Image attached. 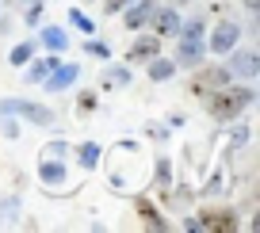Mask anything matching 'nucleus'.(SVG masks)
Segmentation results:
<instances>
[{"label": "nucleus", "instance_id": "f257e3e1", "mask_svg": "<svg viewBox=\"0 0 260 233\" xmlns=\"http://www.w3.org/2000/svg\"><path fill=\"white\" fill-rule=\"evenodd\" d=\"M211 115L218 122H230V119H237V115L245 111V107H252V99H256V92L252 88H230V84H222L218 92H211Z\"/></svg>", "mask_w": 260, "mask_h": 233}, {"label": "nucleus", "instance_id": "f03ea898", "mask_svg": "<svg viewBox=\"0 0 260 233\" xmlns=\"http://www.w3.org/2000/svg\"><path fill=\"white\" fill-rule=\"evenodd\" d=\"M195 77H191V92L195 96H211V92H218L222 84L234 81V73L226 69V65H211V69H203V65H195Z\"/></svg>", "mask_w": 260, "mask_h": 233}, {"label": "nucleus", "instance_id": "7ed1b4c3", "mask_svg": "<svg viewBox=\"0 0 260 233\" xmlns=\"http://www.w3.org/2000/svg\"><path fill=\"white\" fill-rule=\"evenodd\" d=\"M0 111L4 115H23V119L39 122V126H54V111H50V107H39V104H27V99H4Z\"/></svg>", "mask_w": 260, "mask_h": 233}, {"label": "nucleus", "instance_id": "20e7f679", "mask_svg": "<svg viewBox=\"0 0 260 233\" xmlns=\"http://www.w3.org/2000/svg\"><path fill=\"white\" fill-rule=\"evenodd\" d=\"M203 54H207L203 35H180V46H176V57H172V61L195 69V65H203Z\"/></svg>", "mask_w": 260, "mask_h": 233}, {"label": "nucleus", "instance_id": "39448f33", "mask_svg": "<svg viewBox=\"0 0 260 233\" xmlns=\"http://www.w3.org/2000/svg\"><path fill=\"white\" fill-rule=\"evenodd\" d=\"M77 77H81V65H65V61H57L54 69L46 73L42 88H46V92H65L69 84H77Z\"/></svg>", "mask_w": 260, "mask_h": 233}, {"label": "nucleus", "instance_id": "423d86ee", "mask_svg": "<svg viewBox=\"0 0 260 233\" xmlns=\"http://www.w3.org/2000/svg\"><path fill=\"white\" fill-rule=\"evenodd\" d=\"M153 35L157 39H176L180 35V16H176V8H169V4H165V8H153Z\"/></svg>", "mask_w": 260, "mask_h": 233}, {"label": "nucleus", "instance_id": "0eeeda50", "mask_svg": "<svg viewBox=\"0 0 260 233\" xmlns=\"http://www.w3.org/2000/svg\"><path fill=\"white\" fill-rule=\"evenodd\" d=\"M237 39H241V27H237L234 19H222V23H218V31H214V39H211V50L226 57L230 50L237 46Z\"/></svg>", "mask_w": 260, "mask_h": 233}, {"label": "nucleus", "instance_id": "6e6552de", "mask_svg": "<svg viewBox=\"0 0 260 233\" xmlns=\"http://www.w3.org/2000/svg\"><path fill=\"white\" fill-rule=\"evenodd\" d=\"M230 57V54H226ZM230 73H234V77H245V81H252V77H256L260 73V57L252 54V50H237L234 57H230V65H226Z\"/></svg>", "mask_w": 260, "mask_h": 233}, {"label": "nucleus", "instance_id": "1a4fd4ad", "mask_svg": "<svg viewBox=\"0 0 260 233\" xmlns=\"http://www.w3.org/2000/svg\"><path fill=\"white\" fill-rule=\"evenodd\" d=\"M191 229H218V233H226V229H234V214L230 210H207V214H199V222H187Z\"/></svg>", "mask_w": 260, "mask_h": 233}, {"label": "nucleus", "instance_id": "9d476101", "mask_svg": "<svg viewBox=\"0 0 260 233\" xmlns=\"http://www.w3.org/2000/svg\"><path fill=\"white\" fill-rule=\"evenodd\" d=\"M153 0H130L126 4V16H122V23L130 27V31H138V27H146L149 23V16H153Z\"/></svg>", "mask_w": 260, "mask_h": 233}, {"label": "nucleus", "instance_id": "9b49d317", "mask_svg": "<svg viewBox=\"0 0 260 233\" xmlns=\"http://www.w3.org/2000/svg\"><path fill=\"white\" fill-rule=\"evenodd\" d=\"M39 176H42V184L61 187L69 172H65V161H61V157H42V161H39Z\"/></svg>", "mask_w": 260, "mask_h": 233}, {"label": "nucleus", "instance_id": "f8f14e48", "mask_svg": "<svg viewBox=\"0 0 260 233\" xmlns=\"http://www.w3.org/2000/svg\"><path fill=\"white\" fill-rule=\"evenodd\" d=\"M157 50H161V39H157V35H146V39H138L134 46L126 50V61H130V65L149 61V57H157Z\"/></svg>", "mask_w": 260, "mask_h": 233}, {"label": "nucleus", "instance_id": "ddd939ff", "mask_svg": "<svg viewBox=\"0 0 260 233\" xmlns=\"http://www.w3.org/2000/svg\"><path fill=\"white\" fill-rule=\"evenodd\" d=\"M39 39H42V46H46L50 54H61V50L69 46V35H65L61 27H42V31H39Z\"/></svg>", "mask_w": 260, "mask_h": 233}, {"label": "nucleus", "instance_id": "4468645a", "mask_svg": "<svg viewBox=\"0 0 260 233\" xmlns=\"http://www.w3.org/2000/svg\"><path fill=\"white\" fill-rule=\"evenodd\" d=\"M57 65V54H46V57H39V61H31V69H27V81L31 84H42L46 81V73Z\"/></svg>", "mask_w": 260, "mask_h": 233}, {"label": "nucleus", "instance_id": "2eb2a0df", "mask_svg": "<svg viewBox=\"0 0 260 233\" xmlns=\"http://www.w3.org/2000/svg\"><path fill=\"white\" fill-rule=\"evenodd\" d=\"M172 77H176V61L149 57V81H172Z\"/></svg>", "mask_w": 260, "mask_h": 233}, {"label": "nucleus", "instance_id": "dca6fc26", "mask_svg": "<svg viewBox=\"0 0 260 233\" xmlns=\"http://www.w3.org/2000/svg\"><path fill=\"white\" fill-rule=\"evenodd\" d=\"M130 81V69L126 65H115V69H104V77H100V84L104 88H119V84Z\"/></svg>", "mask_w": 260, "mask_h": 233}, {"label": "nucleus", "instance_id": "f3484780", "mask_svg": "<svg viewBox=\"0 0 260 233\" xmlns=\"http://www.w3.org/2000/svg\"><path fill=\"white\" fill-rule=\"evenodd\" d=\"M77 161H81L84 169H96V164H100V145L96 142H84L81 149H77Z\"/></svg>", "mask_w": 260, "mask_h": 233}, {"label": "nucleus", "instance_id": "a211bd4d", "mask_svg": "<svg viewBox=\"0 0 260 233\" xmlns=\"http://www.w3.org/2000/svg\"><path fill=\"white\" fill-rule=\"evenodd\" d=\"M69 23H73V27H77L81 35H96V23H92V19L84 16L81 8H69Z\"/></svg>", "mask_w": 260, "mask_h": 233}, {"label": "nucleus", "instance_id": "6ab92c4d", "mask_svg": "<svg viewBox=\"0 0 260 233\" xmlns=\"http://www.w3.org/2000/svg\"><path fill=\"white\" fill-rule=\"evenodd\" d=\"M39 19H42V0H23V23L39 27Z\"/></svg>", "mask_w": 260, "mask_h": 233}, {"label": "nucleus", "instance_id": "aec40b11", "mask_svg": "<svg viewBox=\"0 0 260 233\" xmlns=\"http://www.w3.org/2000/svg\"><path fill=\"white\" fill-rule=\"evenodd\" d=\"M172 169H169V161H157V191H161V195H169L172 191Z\"/></svg>", "mask_w": 260, "mask_h": 233}, {"label": "nucleus", "instance_id": "412c9836", "mask_svg": "<svg viewBox=\"0 0 260 233\" xmlns=\"http://www.w3.org/2000/svg\"><path fill=\"white\" fill-rule=\"evenodd\" d=\"M35 57V42H19L16 50H12V65H27Z\"/></svg>", "mask_w": 260, "mask_h": 233}, {"label": "nucleus", "instance_id": "4be33fe9", "mask_svg": "<svg viewBox=\"0 0 260 233\" xmlns=\"http://www.w3.org/2000/svg\"><path fill=\"white\" fill-rule=\"evenodd\" d=\"M138 214H142V218H146V222H149V225H153V229H165V222H161V214H157V210H153V207H149V203H146V199H138Z\"/></svg>", "mask_w": 260, "mask_h": 233}, {"label": "nucleus", "instance_id": "5701e85b", "mask_svg": "<svg viewBox=\"0 0 260 233\" xmlns=\"http://www.w3.org/2000/svg\"><path fill=\"white\" fill-rule=\"evenodd\" d=\"M180 35H203V16H195V19H187V23H180ZM176 35V39H180Z\"/></svg>", "mask_w": 260, "mask_h": 233}, {"label": "nucleus", "instance_id": "b1692460", "mask_svg": "<svg viewBox=\"0 0 260 233\" xmlns=\"http://www.w3.org/2000/svg\"><path fill=\"white\" fill-rule=\"evenodd\" d=\"M249 134H252L249 126H237V130H234V138H230V149H241V145L249 142Z\"/></svg>", "mask_w": 260, "mask_h": 233}, {"label": "nucleus", "instance_id": "393cba45", "mask_svg": "<svg viewBox=\"0 0 260 233\" xmlns=\"http://www.w3.org/2000/svg\"><path fill=\"white\" fill-rule=\"evenodd\" d=\"M84 50H88L92 57H104V61H107V57H111V50H107L104 42H84Z\"/></svg>", "mask_w": 260, "mask_h": 233}, {"label": "nucleus", "instance_id": "a878e982", "mask_svg": "<svg viewBox=\"0 0 260 233\" xmlns=\"http://www.w3.org/2000/svg\"><path fill=\"white\" fill-rule=\"evenodd\" d=\"M65 153H69V145H65V142H50L46 149H42V157H65Z\"/></svg>", "mask_w": 260, "mask_h": 233}, {"label": "nucleus", "instance_id": "bb28decb", "mask_svg": "<svg viewBox=\"0 0 260 233\" xmlns=\"http://www.w3.org/2000/svg\"><path fill=\"white\" fill-rule=\"evenodd\" d=\"M126 4H130V0H104V12H107V16H115V12H122Z\"/></svg>", "mask_w": 260, "mask_h": 233}, {"label": "nucleus", "instance_id": "cd10ccee", "mask_svg": "<svg viewBox=\"0 0 260 233\" xmlns=\"http://www.w3.org/2000/svg\"><path fill=\"white\" fill-rule=\"evenodd\" d=\"M203 191H207V195H222V191H226V187H222V172H218V176H214L211 184L203 187Z\"/></svg>", "mask_w": 260, "mask_h": 233}, {"label": "nucleus", "instance_id": "c85d7f7f", "mask_svg": "<svg viewBox=\"0 0 260 233\" xmlns=\"http://www.w3.org/2000/svg\"><path fill=\"white\" fill-rule=\"evenodd\" d=\"M92 107H96V92H84L81 96V111H92Z\"/></svg>", "mask_w": 260, "mask_h": 233}, {"label": "nucleus", "instance_id": "c756f323", "mask_svg": "<svg viewBox=\"0 0 260 233\" xmlns=\"http://www.w3.org/2000/svg\"><path fill=\"white\" fill-rule=\"evenodd\" d=\"M0 126H4V134H8V138H16V134H19V126H16V122H12V119H4V122H0Z\"/></svg>", "mask_w": 260, "mask_h": 233}]
</instances>
